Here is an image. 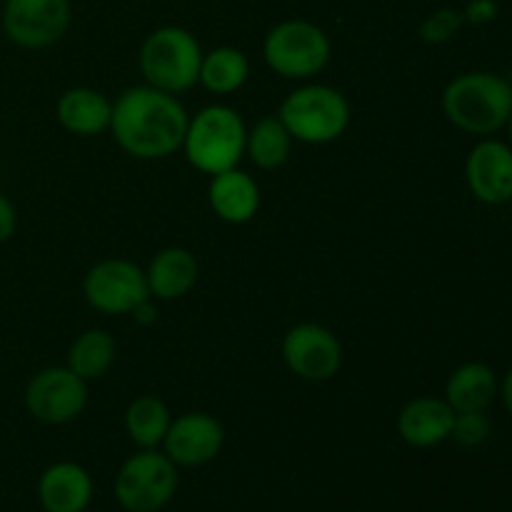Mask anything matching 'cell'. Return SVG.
I'll return each mask as SVG.
<instances>
[{"label": "cell", "instance_id": "obj_1", "mask_svg": "<svg viewBox=\"0 0 512 512\" xmlns=\"http://www.w3.org/2000/svg\"><path fill=\"white\" fill-rule=\"evenodd\" d=\"M188 110L178 95L150 85H133L113 103L110 133L123 153L138 160H165L183 148Z\"/></svg>", "mask_w": 512, "mask_h": 512}, {"label": "cell", "instance_id": "obj_2", "mask_svg": "<svg viewBox=\"0 0 512 512\" xmlns=\"http://www.w3.org/2000/svg\"><path fill=\"white\" fill-rule=\"evenodd\" d=\"M512 110V88L505 75L470 70L450 80L443 90V113L458 130L470 135L498 133Z\"/></svg>", "mask_w": 512, "mask_h": 512}, {"label": "cell", "instance_id": "obj_3", "mask_svg": "<svg viewBox=\"0 0 512 512\" xmlns=\"http://www.w3.org/2000/svg\"><path fill=\"white\" fill-rule=\"evenodd\" d=\"M245 140H248V125L243 115L230 105L213 103L188 120L180 150L195 170L213 178L225 170L238 168L240 160L245 158Z\"/></svg>", "mask_w": 512, "mask_h": 512}, {"label": "cell", "instance_id": "obj_4", "mask_svg": "<svg viewBox=\"0 0 512 512\" xmlns=\"http://www.w3.org/2000/svg\"><path fill=\"white\" fill-rule=\"evenodd\" d=\"M278 118L295 143L328 145L343 138L350 128V103L338 88L325 83H305L290 90L278 108Z\"/></svg>", "mask_w": 512, "mask_h": 512}, {"label": "cell", "instance_id": "obj_5", "mask_svg": "<svg viewBox=\"0 0 512 512\" xmlns=\"http://www.w3.org/2000/svg\"><path fill=\"white\" fill-rule=\"evenodd\" d=\"M138 63L145 85L180 95L198 85L203 48L190 30L163 25L143 40Z\"/></svg>", "mask_w": 512, "mask_h": 512}, {"label": "cell", "instance_id": "obj_6", "mask_svg": "<svg viewBox=\"0 0 512 512\" xmlns=\"http://www.w3.org/2000/svg\"><path fill=\"white\" fill-rule=\"evenodd\" d=\"M333 45L325 30L310 20H283L265 35L263 58L285 80H310L330 63Z\"/></svg>", "mask_w": 512, "mask_h": 512}, {"label": "cell", "instance_id": "obj_7", "mask_svg": "<svg viewBox=\"0 0 512 512\" xmlns=\"http://www.w3.org/2000/svg\"><path fill=\"white\" fill-rule=\"evenodd\" d=\"M178 465L163 450H138L120 465L113 493L125 512H158L178 493Z\"/></svg>", "mask_w": 512, "mask_h": 512}, {"label": "cell", "instance_id": "obj_8", "mask_svg": "<svg viewBox=\"0 0 512 512\" xmlns=\"http://www.w3.org/2000/svg\"><path fill=\"white\" fill-rule=\"evenodd\" d=\"M25 410L38 423L68 425L88 408V380L75 375L68 365L38 370L25 385Z\"/></svg>", "mask_w": 512, "mask_h": 512}, {"label": "cell", "instance_id": "obj_9", "mask_svg": "<svg viewBox=\"0 0 512 512\" xmlns=\"http://www.w3.org/2000/svg\"><path fill=\"white\" fill-rule=\"evenodd\" d=\"M83 295L98 313L130 315L150 298L145 268L128 258L100 260L85 273Z\"/></svg>", "mask_w": 512, "mask_h": 512}, {"label": "cell", "instance_id": "obj_10", "mask_svg": "<svg viewBox=\"0 0 512 512\" xmlns=\"http://www.w3.org/2000/svg\"><path fill=\"white\" fill-rule=\"evenodd\" d=\"M280 350L290 373L305 383H328L343 368V343L320 323L293 325Z\"/></svg>", "mask_w": 512, "mask_h": 512}, {"label": "cell", "instance_id": "obj_11", "mask_svg": "<svg viewBox=\"0 0 512 512\" xmlns=\"http://www.w3.org/2000/svg\"><path fill=\"white\" fill-rule=\"evenodd\" d=\"M70 25V0H5L3 30L10 43L43 50L58 43Z\"/></svg>", "mask_w": 512, "mask_h": 512}, {"label": "cell", "instance_id": "obj_12", "mask_svg": "<svg viewBox=\"0 0 512 512\" xmlns=\"http://www.w3.org/2000/svg\"><path fill=\"white\" fill-rule=\"evenodd\" d=\"M225 445V430L215 415L193 410L173 418L163 440V453L178 468H203L213 463Z\"/></svg>", "mask_w": 512, "mask_h": 512}, {"label": "cell", "instance_id": "obj_13", "mask_svg": "<svg viewBox=\"0 0 512 512\" xmlns=\"http://www.w3.org/2000/svg\"><path fill=\"white\" fill-rule=\"evenodd\" d=\"M465 183L475 200L505 205L512 200V148L503 140L483 138L465 160Z\"/></svg>", "mask_w": 512, "mask_h": 512}, {"label": "cell", "instance_id": "obj_14", "mask_svg": "<svg viewBox=\"0 0 512 512\" xmlns=\"http://www.w3.org/2000/svg\"><path fill=\"white\" fill-rule=\"evenodd\" d=\"M455 423V410L450 408L445 398H433V395H423V398H413L400 408L398 413V435L403 443L410 448L428 450L435 445H443L450 440Z\"/></svg>", "mask_w": 512, "mask_h": 512}, {"label": "cell", "instance_id": "obj_15", "mask_svg": "<svg viewBox=\"0 0 512 512\" xmlns=\"http://www.w3.org/2000/svg\"><path fill=\"white\" fill-rule=\"evenodd\" d=\"M38 500L45 512H85L93 500V478L80 463L60 460L38 478Z\"/></svg>", "mask_w": 512, "mask_h": 512}, {"label": "cell", "instance_id": "obj_16", "mask_svg": "<svg viewBox=\"0 0 512 512\" xmlns=\"http://www.w3.org/2000/svg\"><path fill=\"white\" fill-rule=\"evenodd\" d=\"M208 203L223 223H250L260 210L258 180L240 168L213 175L208 185Z\"/></svg>", "mask_w": 512, "mask_h": 512}, {"label": "cell", "instance_id": "obj_17", "mask_svg": "<svg viewBox=\"0 0 512 512\" xmlns=\"http://www.w3.org/2000/svg\"><path fill=\"white\" fill-rule=\"evenodd\" d=\"M55 118L60 128L78 138H95L110 130L113 100L95 88H68L55 103Z\"/></svg>", "mask_w": 512, "mask_h": 512}, {"label": "cell", "instance_id": "obj_18", "mask_svg": "<svg viewBox=\"0 0 512 512\" xmlns=\"http://www.w3.org/2000/svg\"><path fill=\"white\" fill-rule=\"evenodd\" d=\"M198 275V258L188 248H180V245L158 250L148 263V268H145L150 298L165 300V303L185 298L198 283Z\"/></svg>", "mask_w": 512, "mask_h": 512}, {"label": "cell", "instance_id": "obj_19", "mask_svg": "<svg viewBox=\"0 0 512 512\" xmlns=\"http://www.w3.org/2000/svg\"><path fill=\"white\" fill-rule=\"evenodd\" d=\"M498 395V375L485 363L460 365L445 383V400L455 413H485Z\"/></svg>", "mask_w": 512, "mask_h": 512}, {"label": "cell", "instance_id": "obj_20", "mask_svg": "<svg viewBox=\"0 0 512 512\" xmlns=\"http://www.w3.org/2000/svg\"><path fill=\"white\" fill-rule=\"evenodd\" d=\"M293 135L283 125V120L275 115H263L255 120L253 128H248V140H245V155L253 160L255 168L260 170H278L288 163L293 153Z\"/></svg>", "mask_w": 512, "mask_h": 512}, {"label": "cell", "instance_id": "obj_21", "mask_svg": "<svg viewBox=\"0 0 512 512\" xmlns=\"http://www.w3.org/2000/svg\"><path fill=\"white\" fill-rule=\"evenodd\" d=\"M170 423H173V413L158 395H140L125 410V433L138 450L160 448Z\"/></svg>", "mask_w": 512, "mask_h": 512}, {"label": "cell", "instance_id": "obj_22", "mask_svg": "<svg viewBox=\"0 0 512 512\" xmlns=\"http://www.w3.org/2000/svg\"><path fill=\"white\" fill-rule=\"evenodd\" d=\"M115 358H118V343L113 335L103 328H90L70 343L65 365L90 383L103 378L113 368Z\"/></svg>", "mask_w": 512, "mask_h": 512}, {"label": "cell", "instance_id": "obj_23", "mask_svg": "<svg viewBox=\"0 0 512 512\" xmlns=\"http://www.w3.org/2000/svg\"><path fill=\"white\" fill-rule=\"evenodd\" d=\"M250 78V60L243 50L220 45V48L203 53L200 63V80L208 93L215 95H233L248 83Z\"/></svg>", "mask_w": 512, "mask_h": 512}, {"label": "cell", "instance_id": "obj_24", "mask_svg": "<svg viewBox=\"0 0 512 512\" xmlns=\"http://www.w3.org/2000/svg\"><path fill=\"white\" fill-rule=\"evenodd\" d=\"M450 438L463 448H478L490 438V420L485 413H455Z\"/></svg>", "mask_w": 512, "mask_h": 512}, {"label": "cell", "instance_id": "obj_25", "mask_svg": "<svg viewBox=\"0 0 512 512\" xmlns=\"http://www.w3.org/2000/svg\"><path fill=\"white\" fill-rule=\"evenodd\" d=\"M463 23V13H458V10L453 8H440L420 25V38L430 45L448 43V40L458 33Z\"/></svg>", "mask_w": 512, "mask_h": 512}, {"label": "cell", "instance_id": "obj_26", "mask_svg": "<svg viewBox=\"0 0 512 512\" xmlns=\"http://www.w3.org/2000/svg\"><path fill=\"white\" fill-rule=\"evenodd\" d=\"M498 18V3L495 0H470L463 10V20L473 25H488Z\"/></svg>", "mask_w": 512, "mask_h": 512}, {"label": "cell", "instance_id": "obj_27", "mask_svg": "<svg viewBox=\"0 0 512 512\" xmlns=\"http://www.w3.org/2000/svg\"><path fill=\"white\" fill-rule=\"evenodd\" d=\"M18 230V210L10 203L8 195L0 193V243H8Z\"/></svg>", "mask_w": 512, "mask_h": 512}, {"label": "cell", "instance_id": "obj_28", "mask_svg": "<svg viewBox=\"0 0 512 512\" xmlns=\"http://www.w3.org/2000/svg\"><path fill=\"white\" fill-rule=\"evenodd\" d=\"M130 315H133L135 323H138V325H150V323H155V320H158V308H155L153 298H148L145 303H140L138 308H135Z\"/></svg>", "mask_w": 512, "mask_h": 512}, {"label": "cell", "instance_id": "obj_29", "mask_svg": "<svg viewBox=\"0 0 512 512\" xmlns=\"http://www.w3.org/2000/svg\"><path fill=\"white\" fill-rule=\"evenodd\" d=\"M500 398H503L505 410H508V415L512 418V365L508 373H505L503 383H500Z\"/></svg>", "mask_w": 512, "mask_h": 512}, {"label": "cell", "instance_id": "obj_30", "mask_svg": "<svg viewBox=\"0 0 512 512\" xmlns=\"http://www.w3.org/2000/svg\"><path fill=\"white\" fill-rule=\"evenodd\" d=\"M503 130H508V145L512 148V110H510V118H508V123H505Z\"/></svg>", "mask_w": 512, "mask_h": 512}, {"label": "cell", "instance_id": "obj_31", "mask_svg": "<svg viewBox=\"0 0 512 512\" xmlns=\"http://www.w3.org/2000/svg\"><path fill=\"white\" fill-rule=\"evenodd\" d=\"M505 80H508V83H510V88H512V65H510V70H508V75H505Z\"/></svg>", "mask_w": 512, "mask_h": 512}, {"label": "cell", "instance_id": "obj_32", "mask_svg": "<svg viewBox=\"0 0 512 512\" xmlns=\"http://www.w3.org/2000/svg\"><path fill=\"white\" fill-rule=\"evenodd\" d=\"M0 3H5V0H0Z\"/></svg>", "mask_w": 512, "mask_h": 512}]
</instances>
